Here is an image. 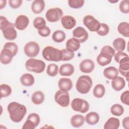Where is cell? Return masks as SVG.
Masks as SVG:
<instances>
[{
	"label": "cell",
	"instance_id": "cell-12",
	"mask_svg": "<svg viewBox=\"0 0 129 129\" xmlns=\"http://www.w3.org/2000/svg\"><path fill=\"white\" fill-rule=\"evenodd\" d=\"M74 38L77 39L80 43L85 42L88 38V33L82 27H78L73 31Z\"/></svg>",
	"mask_w": 129,
	"mask_h": 129
},
{
	"label": "cell",
	"instance_id": "cell-25",
	"mask_svg": "<svg viewBox=\"0 0 129 129\" xmlns=\"http://www.w3.org/2000/svg\"><path fill=\"white\" fill-rule=\"evenodd\" d=\"M99 115L96 112H90L86 114L85 116V121L90 125H95L97 124L99 120Z\"/></svg>",
	"mask_w": 129,
	"mask_h": 129
},
{
	"label": "cell",
	"instance_id": "cell-1",
	"mask_svg": "<svg viewBox=\"0 0 129 129\" xmlns=\"http://www.w3.org/2000/svg\"><path fill=\"white\" fill-rule=\"evenodd\" d=\"M11 119L14 122H20L27 113V108L23 104L16 102H12L7 107Z\"/></svg>",
	"mask_w": 129,
	"mask_h": 129
},
{
	"label": "cell",
	"instance_id": "cell-27",
	"mask_svg": "<svg viewBox=\"0 0 129 129\" xmlns=\"http://www.w3.org/2000/svg\"><path fill=\"white\" fill-rule=\"evenodd\" d=\"M120 125L119 120L115 117L109 118L104 125V129H117Z\"/></svg>",
	"mask_w": 129,
	"mask_h": 129
},
{
	"label": "cell",
	"instance_id": "cell-36",
	"mask_svg": "<svg viewBox=\"0 0 129 129\" xmlns=\"http://www.w3.org/2000/svg\"><path fill=\"white\" fill-rule=\"evenodd\" d=\"M46 23L44 19L40 17H37L35 18L33 21V26L36 29L38 30H39L45 26Z\"/></svg>",
	"mask_w": 129,
	"mask_h": 129
},
{
	"label": "cell",
	"instance_id": "cell-24",
	"mask_svg": "<svg viewBox=\"0 0 129 129\" xmlns=\"http://www.w3.org/2000/svg\"><path fill=\"white\" fill-rule=\"evenodd\" d=\"M20 81L23 86L30 87L34 84L35 79L32 75L26 73L22 75L20 78Z\"/></svg>",
	"mask_w": 129,
	"mask_h": 129
},
{
	"label": "cell",
	"instance_id": "cell-44",
	"mask_svg": "<svg viewBox=\"0 0 129 129\" xmlns=\"http://www.w3.org/2000/svg\"><path fill=\"white\" fill-rule=\"evenodd\" d=\"M120 100L122 103L128 105H129V91L126 90L123 92L120 96Z\"/></svg>",
	"mask_w": 129,
	"mask_h": 129
},
{
	"label": "cell",
	"instance_id": "cell-33",
	"mask_svg": "<svg viewBox=\"0 0 129 129\" xmlns=\"http://www.w3.org/2000/svg\"><path fill=\"white\" fill-rule=\"evenodd\" d=\"M110 112L113 115L119 116L123 114L124 109L122 106L119 104H115L111 107Z\"/></svg>",
	"mask_w": 129,
	"mask_h": 129
},
{
	"label": "cell",
	"instance_id": "cell-30",
	"mask_svg": "<svg viewBox=\"0 0 129 129\" xmlns=\"http://www.w3.org/2000/svg\"><path fill=\"white\" fill-rule=\"evenodd\" d=\"M117 30L119 34L124 37H129V24L126 22H122L119 24Z\"/></svg>",
	"mask_w": 129,
	"mask_h": 129
},
{
	"label": "cell",
	"instance_id": "cell-34",
	"mask_svg": "<svg viewBox=\"0 0 129 129\" xmlns=\"http://www.w3.org/2000/svg\"><path fill=\"white\" fill-rule=\"evenodd\" d=\"M0 88H1V98L4 97H7L11 94L12 89L9 85L6 84H1L0 86Z\"/></svg>",
	"mask_w": 129,
	"mask_h": 129
},
{
	"label": "cell",
	"instance_id": "cell-5",
	"mask_svg": "<svg viewBox=\"0 0 129 129\" xmlns=\"http://www.w3.org/2000/svg\"><path fill=\"white\" fill-rule=\"evenodd\" d=\"M92 84V80L90 77L87 75H83L78 79L76 88L78 92L85 94L90 91Z\"/></svg>",
	"mask_w": 129,
	"mask_h": 129
},
{
	"label": "cell",
	"instance_id": "cell-47",
	"mask_svg": "<svg viewBox=\"0 0 129 129\" xmlns=\"http://www.w3.org/2000/svg\"><path fill=\"white\" fill-rule=\"evenodd\" d=\"M36 126L34 123L29 119H26V121L24 123L22 128L23 129H34Z\"/></svg>",
	"mask_w": 129,
	"mask_h": 129
},
{
	"label": "cell",
	"instance_id": "cell-9",
	"mask_svg": "<svg viewBox=\"0 0 129 129\" xmlns=\"http://www.w3.org/2000/svg\"><path fill=\"white\" fill-rule=\"evenodd\" d=\"M54 99L55 102L63 107H67L70 104V95L68 92L58 90L55 94Z\"/></svg>",
	"mask_w": 129,
	"mask_h": 129
},
{
	"label": "cell",
	"instance_id": "cell-40",
	"mask_svg": "<svg viewBox=\"0 0 129 129\" xmlns=\"http://www.w3.org/2000/svg\"><path fill=\"white\" fill-rule=\"evenodd\" d=\"M4 48H6L10 49L13 53L14 56H15L18 51V45L14 42H9L5 43L4 46Z\"/></svg>",
	"mask_w": 129,
	"mask_h": 129
},
{
	"label": "cell",
	"instance_id": "cell-22",
	"mask_svg": "<svg viewBox=\"0 0 129 129\" xmlns=\"http://www.w3.org/2000/svg\"><path fill=\"white\" fill-rule=\"evenodd\" d=\"M80 47V42L74 37L69 39L66 42V48L69 51L72 52L76 51Z\"/></svg>",
	"mask_w": 129,
	"mask_h": 129
},
{
	"label": "cell",
	"instance_id": "cell-11",
	"mask_svg": "<svg viewBox=\"0 0 129 129\" xmlns=\"http://www.w3.org/2000/svg\"><path fill=\"white\" fill-rule=\"evenodd\" d=\"M63 12L59 8H54L48 10L46 13L45 17L48 21L55 22L58 21L62 17Z\"/></svg>",
	"mask_w": 129,
	"mask_h": 129
},
{
	"label": "cell",
	"instance_id": "cell-35",
	"mask_svg": "<svg viewBox=\"0 0 129 129\" xmlns=\"http://www.w3.org/2000/svg\"><path fill=\"white\" fill-rule=\"evenodd\" d=\"M58 72V67L55 63H50L48 64L47 68L46 73L47 75L50 77H54Z\"/></svg>",
	"mask_w": 129,
	"mask_h": 129
},
{
	"label": "cell",
	"instance_id": "cell-28",
	"mask_svg": "<svg viewBox=\"0 0 129 129\" xmlns=\"http://www.w3.org/2000/svg\"><path fill=\"white\" fill-rule=\"evenodd\" d=\"M44 99V95L41 91H36L34 92L31 97L32 102L36 105H39L43 103Z\"/></svg>",
	"mask_w": 129,
	"mask_h": 129
},
{
	"label": "cell",
	"instance_id": "cell-39",
	"mask_svg": "<svg viewBox=\"0 0 129 129\" xmlns=\"http://www.w3.org/2000/svg\"><path fill=\"white\" fill-rule=\"evenodd\" d=\"M109 26L106 24L101 23L100 28L96 32L99 35L101 36H104L106 35L109 33Z\"/></svg>",
	"mask_w": 129,
	"mask_h": 129
},
{
	"label": "cell",
	"instance_id": "cell-41",
	"mask_svg": "<svg viewBox=\"0 0 129 129\" xmlns=\"http://www.w3.org/2000/svg\"><path fill=\"white\" fill-rule=\"evenodd\" d=\"M129 1L128 0L122 1L119 6L120 12L123 14H128L129 12Z\"/></svg>",
	"mask_w": 129,
	"mask_h": 129
},
{
	"label": "cell",
	"instance_id": "cell-16",
	"mask_svg": "<svg viewBox=\"0 0 129 129\" xmlns=\"http://www.w3.org/2000/svg\"><path fill=\"white\" fill-rule=\"evenodd\" d=\"M14 56L13 52L10 49L3 48L0 55L1 62L4 64H8L11 62Z\"/></svg>",
	"mask_w": 129,
	"mask_h": 129
},
{
	"label": "cell",
	"instance_id": "cell-10",
	"mask_svg": "<svg viewBox=\"0 0 129 129\" xmlns=\"http://www.w3.org/2000/svg\"><path fill=\"white\" fill-rule=\"evenodd\" d=\"M40 50L39 44L35 41H30L27 43L24 48L25 54L29 57L36 56Z\"/></svg>",
	"mask_w": 129,
	"mask_h": 129
},
{
	"label": "cell",
	"instance_id": "cell-4",
	"mask_svg": "<svg viewBox=\"0 0 129 129\" xmlns=\"http://www.w3.org/2000/svg\"><path fill=\"white\" fill-rule=\"evenodd\" d=\"M43 57L49 61L58 62L62 60V52L59 50L51 46H47L44 48L42 50Z\"/></svg>",
	"mask_w": 129,
	"mask_h": 129
},
{
	"label": "cell",
	"instance_id": "cell-7",
	"mask_svg": "<svg viewBox=\"0 0 129 129\" xmlns=\"http://www.w3.org/2000/svg\"><path fill=\"white\" fill-rule=\"evenodd\" d=\"M71 105L74 110L82 113L87 112L89 109L88 102L82 98H77L74 99L72 101Z\"/></svg>",
	"mask_w": 129,
	"mask_h": 129
},
{
	"label": "cell",
	"instance_id": "cell-21",
	"mask_svg": "<svg viewBox=\"0 0 129 129\" xmlns=\"http://www.w3.org/2000/svg\"><path fill=\"white\" fill-rule=\"evenodd\" d=\"M45 8V2L43 0H35L31 4L32 11L36 14L41 13Z\"/></svg>",
	"mask_w": 129,
	"mask_h": 129
},
{
	"label": "cell",
	"instance_id": "cell-26",
	"mask_svg": "<svg viewBox=\"0 0 129 129\" xmlns=\"http://www.w3.org/2000/svg\"><path fill=\"white\" fill-rule=\"evenodd\" d=\"M85 120V119L83 115L76 114L71 117V125L75 127H79L83 125Z\"/></svg>",
	"mask_w": 129,
	"mask_h": 129
},
{
	"label": "cell",
	"instance_id": "cell-32",
	"mask_svg": "<svg viewBox=\"0 0 129 129\" xmlns=\"http://www.w3.org/2000/svg\"><path fill=\"white\" fill-rule=\"evenodd\" d=\"M105 89L102 84H98L96 85L93 89V95L98 98H101L104 95Z\"/></svg>",
	"mask_w": 129,
	"mask_h": 129
},
{
	"label": "cell",
	"instance_id": "cell-14",
	"mask_svg": "<svg viewBox=\"0 0 129 129\" xmlns=\"http://www.w3.org/2000/svg\"><path fill=\"white\" fill-rule=\"evenodd\" d=\"M80 71L84 73H90L94 69L95 64L93 60L90 59L83 60L80 63Z\"/></svg>",
	"mask_w": 129,
	"mask_h": 129
},
{
	"label": "cell",
	"instance_id": "cell-17",
	"mask_svg": "<svg viewBox=\"0 0 129 129\" xmlns=\"http://www.w3.org/2000/svg\"><path fill=\"white\" fill-rule=\"evenodd\" d=\"M61 23L65 29L71 30L76 25V19L71 16L66 15L61 18Z\"/></svg>",
	"mask_w": 129,
	"mask_h": 129
},
{
	"label": "cell",
	"instance_id": "cell-15",
	"mask_svg": "<svg viewBox=\"0 0 129 129\" xmlns=\"http://www.w3.org/2000/svg\"><path fill=\"white\" fill-rule=\"evenodd\" d=\"M29 23V18L25 15H21L17 17L15 20V26L19 30H25Z\"/></svg>",
	"mask_w": 129,
	"mask_h": 129
},
{
	"label": "cell",
	"instance_id": "cell-31",
	"mask_svg": "<svg viewBox=\"0 0 129 129\" xmlns=\"http://www.w3.org/2000/svg\"><path fill=\"white\" fill-rule=\"evenodd\" d=\"M66 38L65 33L62 30H56L54 31L52 36V40L57 43L63 42Z\"/></svg>",
	"mask_w": 129,
	"mask_h": 129
},
{
	"label": "cell",
	"instance_id": "cell-18",
	"mask_svg": "<svg viewBox=\"0 0 129 129\" xmlns=\"http://www.w3.org/2000/svg\"><path fill=\"white\" fill-rule=\"evenodd\" d=\"M58 86L60 90L64 92H68L73 87V83L69 78H62L60 79L58 82Z\"/></svg>",
	"mask_w": 129,
	"mask_h": 129
},
{
	"label": "cell",
	"instance_id": "cell-20",
	"mask_svg": "<svg viewBox=\"0 0 129 129\" xmlns=\"http://www.w3.org/2000/svg\"><path fill=\"white\" fill-rule=\"evenodd\" d=\"M111 86L114 90L119 91L125 86V81L122 77L117 76L112 80Z\"/></svg>",
	"mask_w": 129,
	"mask_h": 129
},
{
	"label": "cell",
	"instance_id": "cell-37",
	"mask_svg": "<svg viewBox=\"0 0 129 129\" xmlns=\"http://www.w3.org/2000/svg\"><path fill=\"white\" fill-rule=\"evenodd\" d=\"M84 4V0H69V6L73 9H79L83 7Z\"/></svg>",
	"mask_w": 129,
	"mask_h": 129
},
{
	"label": "cell",
	"instance_id": "cell-43",
	"mask_svg": "<svg viewBox=\"0 0 129 129\" xmlns=\"http://www.w3.org/2000/svg\"><path fill=\"white\" fill-rule=\"evenodd\" d=\"M38 32L39 35H40L41 36L43 37H46L50 35L51 31L48 27L45 26L39 30H38Z\"/></svg>",
	"mask_w": 129,
	"mask_h": 129
},
{
	"label": "cell",
	"instance_id": "cell-3",
	"mask_svg": "<svg viewBox=\"0 0 129 129\" xmlns=\"http://www.w3.org/2000/svg\"><path fill=\"white\" fill-rule=\"evenodd\" d=\"M115 52V50L110 46L105 45L103 46L100 53L97 57L98 63L101 66H105L109 64L111 62Z\"/></svg>",
	"mask_w": 129,
	"mask_h": 129
},
{
	"label": "cell",
	"instance_id": "cell-2",
	"mask_svg": "<svg viewBox=\"0 0 129 129\" xmlns=\"http://www.w3.org/2000/svg\"><path fill=\"white\" fill-rule=\"evenodd\" d=\"M0 28L4 38L6 39L13 40L17 38V33L15 29V25L3 16L0 17Z\"/></svg>",
	"mask_w": 129,
	"mask_h": 129
},
{
	"label": "cell",
	"instance_id": "cell-6",
	"mask_svg": "<svg viewBox=\"0 0 129 129\" xmlns=\"http://www.w3.org/2000/svg\"><path fill=\"white\" fill-rule=\"evenodd\" d=\"M45 67V63L43 61L33 58L28 59L25 63V68L27 71L37 74L42 73Z\"/></svg>",
	"mask_w": 129,
	"mask_h": 129
},
{
	"label": "cell",
	"instance_id": "cell-46",
	"mask_svg": "<svg viewBox=\"0 0 129 129\" xmlns=\"http://www.w3.org/2000/svg\"><path fill=\"white\" fill-rule=\"evenodd\" d=\"M23 1L22 0H10L9 1V4L10 6L13 9H17L19 8Z\"/></svg>",
	"mask_w": 129,
	"mask_h": 129
},
{
	"label": "cell",
	"instance_id": "cell-45",
	"mask_svg": "<svg viewBox=\"0 0 129 129\" xmlns=\"http://www.w3.org/2000/svg\"><path fill=\"white\" fill-rule=\"evenodd\" d=\"M114 59L116 62L119 63L120 60L124 57H128V55L126 53L122 51H118L116 53L114 54Z\"/></svg>",
	"mask_w": 129,
	"mask_h": 129
},
{
	"label": "cell",
	"instance_id": "cell-13",
	"mask_svg": "<svg viewBox=\"0 0 129 129\" xmlns=\"http://www.w3.org/2000/svg\"><path fill=\"white\" fill-rule=\"evenodd\" d=\"M118 71L120 73L126 78L127 81H128V73H129V58L125 57L121 59L119 62Z\"/></svg>",
	"mask_w": 129,
	"mask_h": 129
},
{
	"label": "cell",
	"instance_id": "cell-48",
	"mask_svg": "<svg viewBox=\"0 0 129 129\" xmlns=\"http://www.w3.org/2000/svg\"><path fill=\"white\" fill-rule=\"evenodd\" d=\"M122 125L124 128L128 129L129 127V117L128 116L123 118L122 120Z\"/></svg>",
	"mask_w": 129,
	"mask_h": 129
},
{
	"label": "cell",
	"instance_id": "cell-29",
	"mask_svg": "<svg viewBox=\"0 0 129 129\" xmlns=\"http://www.w3.org/2000/svg\"><path fill=\"white\" fill-rule=\"evenodd\" d=\"M125 41L122 38L115 39L112 43L114 48L117 51H122L125 48Z\"/></svg>",
	"mask_w": 129,
	"mask_h": 129
},
{
	"label": "cell",
	"instance_id": "cell-23",
	"mask_svg": "<svg viewBox=\"0 0 129 129\" xmlns=\"http://www.w3.org/2000/svg\"><path fill=\"white\" fill-rule=\"evenodd\" d=\"M118 75V70L114 67H109L103 71L104 76L109 80H113L116 78Z\"/></svg>",
	"mask_w": 129,
	"mask_h": 129
},
{
	"label": "cell",
	"instance_id": "cell-49",
	"mask_svg": "<svg viewBox=\"0 0 129 129\" xmlns=\"http://www.w3.org/2000/svg\"><path fill=\"white\" fill-rule=\"evenodd\" d=\"M6 3L7 1H0V7H1V9H3V8H4L6 5Z\"/></svg>",
	"mask_w": 129,
	"mask_h": 129
},
{
	"label": "cell",
	"instance_id": "cell-42",
	"mask_svg": "<svg viewBox=\"0 0 129 129\" xmlns=\"http://www.w3.org/2000/svg\"><path fill=\"white\" fill-rule=\"evenodd\" d=\"M27 119H29L32 121L36 126H37L40 123V118L39 115L35 113H32L30 114L27 118Z\"/></svg>",
	"mask_w": 129,
	"mask_h": 129
},
{
	"label": "cell",
	"instance_id": "cell-19",
	"mask_svg": "<svg viewBox=\"0 0 129 129\" xmlns=\"http://www.w3.org/2000/svg\"><path fill=\"white\" fill-rule=\"evenodd\" d=\"M74 67L72 64L65 63L60 67L59 73L62 76H70L74 74Z\"/></svg>",
	"mask_w": 129,
	"mask_h": 129
},
{
	"label": "cell",
	"instance_id": "cell-38",
	"mask_svg": "<svg viewBox=\"0 0 129 129\" xmlns=\"http://www.w3.org/2000/svg\"><path fill=\"white\" fill-rule=\"evenodd\" d=\"M62 52V58L61 61H68L73 59L75 56V53L69 51L67 49H62L61 50Z\"/></svg>",
	"mask_w": 129,
	"mask_h": 129
},
{
	"label": "cell",
	"instance_id": "cell-8",
	"mask_svg": "<svg viewBox=\"0 0 129 129\" xmlns=\"http://www.w3.org/2000/svg\"><path fill=\"white\" fill-rule=\"evenodd\" d=\"M84 25L91 32H97L100 26V23L91 15H86L83 18Z\"/></svg>",
	"mask_w": 129,
	"mask_h": 129
}]
</instances>
